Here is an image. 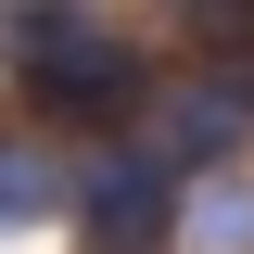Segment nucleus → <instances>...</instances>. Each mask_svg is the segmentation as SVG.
<instances>
[{
    "label": "nucleus",
    "instance_id": "1",
    "mask_svg": "<svg viewBox=\"0 0 254 254\" xmlns=\"http://www.w3.org/2000/svg\"><path fill=\"white\" fill-rule=\"evenodd\" d=\"M0 76L26 115L76 127V140H115L153 115V51L127 26H102L89 0H0Z\"/></svg>",
    "mask_w": 254,
    "mask_h": 254
},
{
    "label": "nucleus",
    "instance_id": "2",
    "mask_svg": "<svg viewBox=\"0 0 254 254\" xmlns=\"http://www.w3.org/2000/svg\"><path fill=\"white\" fill-rule=\"evenodd\" d=\"M64 190H76V153H64V127L26 115V102H0V229H51Z\"/></svg>",
    "mask_w": 254,
    "mask_h": 254
},
{
    "label": "nucleus",
    "instance_id": "3",
    "mask_svg": "<svg viewBox=\"0 0 254 254\" xmlns=\"http://www.w3.org/2000/svg\"><path fill=\"white\" fill-rule=\"evenodd\" d=\"M178 242L190 254H254V165H203L178 190Z\"/></svg>",
    "mask_w": 254,
    "mask_h": 254
}]
</instances>
